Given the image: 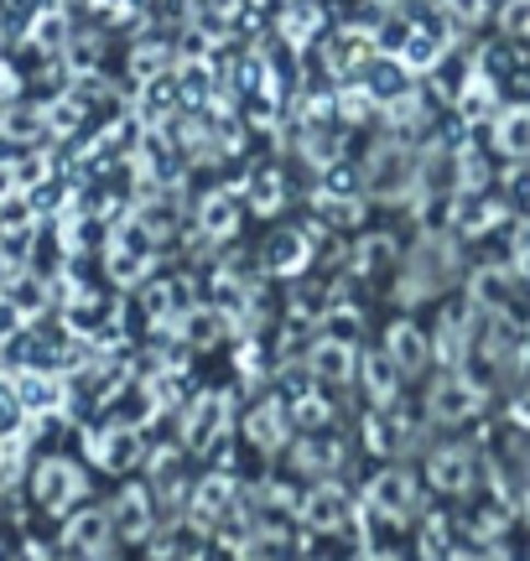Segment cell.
<instances>
[{"instance_id": "39", "label": "cell", "mask_w": 530, "mask_h": 561, "mask_svg": "<svg viewBox=\"0 0 530 561\" xmlns=\"http://www.w3.org/2000/svg\"><path fill=\"white\" fill-rule=\"evenodd\" d=\"M323 301H333V297H327V291H302V297H297V322L323 318V312H327Z\"/></svg>"}, {"instance_id": "24", "label": "cell", "mask_w": 530, "mask_h": 561, "mask_svg": "<svg viewBox=\"0 0 530 561\" xmlns=\"http://www.w3.org/2000/svg\"><path fill=\"white\" fill-rule=\"evenodd\" d=\"M166 68H172V53H166L162 42H141V47H136V53H130V73H136V79H162Z\"/></svg>"}, {"instance_id": "17", "label": "cell", "mask_w": 530, "mask_h": 561, "mask_svg": "<svg viewBox=\"0 0 530 561\" xmlns=\"http://www.w3.org/2000/svg\"><path fill=\"white\" fill-rule=\"evenodd\" d=\"M198 224H204L208 240L234 234V224H240V198H234V193H208L204 208H198Z\"/></svg>"}, {"instance_id": "6", "label": "cell", "mask_w": 530, "mask_h": 561, "mask_svg": "<svg viewBox=\"0 0 530 561\" xmlns=\"http://www.w3.org/2000/svg\"><path fill=\"white\" fill-rule=\"evenodd\" d=\"M411 504H416V483L406 473H375L369 483V510L385 515V520H406Z\"/></svg>"}, {"instance_id": "15", "label": "cell", "mask_w": 530, "mask_h": 561, "mask_svg": "<svg viewBox=\"0 0 530 561\" xmlns=\"http://www.w3.org/2000/svg\"><path fill=\"white\" fill-rule=\"evenodd\" d=\"M385 343H390V364H395L401 375H416V369L427 364V339H422L411 322H395Z\"/></svg>"}, {"instance_id": "26", "label": "cell", "mask_w": 530, "mask_h": 561, "mask_svg": "<svg viewBox=\"0 0 530 561\" xmlns=\"http://www.w3.org/2000/svg\"><path fill=\"white\" fill-rule=\"evenodd\" d=\"M32 240H37V229H32V224H5V234H0V255H5V265H11V271H21V265H26Z\"/></svg>"}, {"instance_id": "36", "label": "cell", "mask_w": 530, "mask_h": 561, "mask_svg": "<svg viewBox=\"0 0 530 561\" xmlns=\"http://www.w3.org/2000/svg\"><path fill=\"white\" fill-rule=\"evenodd\" d=\"M291 421H297V426H307V432H318V426H327V421H333V405L318 401V396H302V401L291 405Z\"/></svg>"}, {"instance_id": "48", "label": "cell", "mask_w": 530, "mask_h": 561, "mask_svg": "<svg viewBox=\"0 0 530 561\" xmlns=\"http://www.w3.org/2000/svg\"><path fill=\"white\" fill-rule=\"evenodd\" d=\"M520 276L530 280V244H526V250H520Z\"/></svg>"}, {"instance_id": "41", "label": "cell", "mask_w": 530, "mask_h": 561, "mask_svg": "<svg viewBox=\"0 0 530 561\" xmlns=\"http://www.w3.org/2000/svg\"><path fill=\"white\" fill-rule=\"evenodd\" d=\"M442 11L458 21H479L484 16V0H442Z\"/></svg>"}, {"instance_id": "27", "label": "cell", "mask_w": 530, "mask_h": 561, "mask_svg": "<svg viewBox=\"0 0 530 561\" xmlns=\"http://www.w3.org/2000/svg\"><path fill=\"white\" fill-rule=\"evenodd\" d=\"M437 53H442V42L431 37V32H416V26H411L406 47H401V68H431Z\"/></svg>"}, {"instance_id": "9", "label": "cell", "mask_w": 530, "mask_h": 561, "mask_svg": "<svg viewBox=\"0 0 530 561\" xmlns=\"http://www.w3.org/2000/svg\"><path fill=\"white\" fill-rule=\"evenodd\" d=\"M307 261H312V240H307L302 229H281L276 240L265 244V265H270L276 276H302Z\"/></svg>"}, {"instance_id": "1", "label": "cell", "mask_w": 530, "mask_h": 561, "mask_svg": "<svg viewBox=\"0 0 530 561\" xmlns=\"http://www.w3.org/2000/svg\"><path fill=\"white\" fill-rule=\"evenodd\" d=\"M365 178H369V193H375V198H401L406 182H416V161H411V151L401 140H380V146L369 151Z\"/></svg>"}, {"instance_id": "46", "label": "cell", "mask_w": 530, "mask_h": 561, "mask_svg": "<svg viewBox=\"0 0 530 561\" xmlns=\"http://www.w3.org/2000/svg\"><path fill=\"white\" fill-rule=\"evenodd\" d=\"M11 187H16V178H11V167H0V198H5Z\"/></svg>"}, {"instance_id": "4", "label": "cell", "mask_w": 530, "mask_h": 561, "mask_svg": "<svg viewBox=\"0 0 530 561\" xmlns=\"http://www.w3.org/2000/svg\"><path fill=\"white\" fill-rule=\"evenodd\" d=\"M89 453H94V462H100V468L125 473L130 462L141 458V432L115 421V426H104V432H94V437H89Z\"/></svg>"}, {"instance_id": "20", "label": "cell", "mask_w": 530, "mask_h": 561, "mask_svg": "<svg viewBox=\"0 0 530 561\" xmlns=\"http://www.w3.org/2000/svg\"><path fill=\"white\" fill-rule=\"evenodd\" d=\"M26 42L37 47V53H62L68 47V16L62 11H37V21H32V32H26Z\"/></svg>"}, {"instance_id": "12", "label": "cell", "mask_w": 530, "mask_h": 561, "mask_svg": "<svg viewBox=\"0 0 530 561\" xmlns=\"http://www.w3.org/2000/svg\"><path fill=\"white\" fill-rule=\"evenodd\" d=\"M302 520L312 530H348V500L338 489H318V494H307Z\"/></svg>"}, {"instance_id": "35", "label": "cell", "mask_w": 530, "mask_h": 561, "mask_svg": "<svg viewBox=\"0 0 530 561\" xmlns=\"http://www.w3.org/2000/svg\"><path fill=\"white\" fill-rule=\"evenodd\" d=\"M395 375H401V369H395V364H390V359H369V364H365L369 396H375V401H380V405H385L390 396H395Z\"/></svg>"}, {"instance_id": "5", "label": "cell", "mask_w": 530, "mask_h": 561, "mask_svg": "<svg viewBox=\"0 0 530 561\" xmlns=\"http://www.w3.org/2000/svg\"><path fill=\"white\" fill-rule=\"evenodd\" d=\"M229 504H234V479H229V473H208V479L198 483V494H193V510H187V515H193L198 530H208V525H219L224 515H234Z\"/></svg>"}, {"instance_id": "38", "label": "cell", "mask_w": 530, "mask_h": 561, "mask_svg": "<svg viewBox=\"0 0 530 561\" xmlns=\"http://www.w3.org/2000/svg\"><path fill=\"white\" fill-rule=\"evenodd\" d=\"M354 333H359V318H354L348 307H333V312H327V339L354 343Z\"/></svg>"}, {"instance_id": "37", "label": "cell", "mask_w": 530, "mask_h": 561, "mask_svg": "<svg viewBox=\"0 0 530 561\" xmlns=\"http://www.w3.org/2000/svg\"><path fill=\"white\" fill-rule=\"evenodd\" d=\"M499 146H505V151H526L530 146V115H505V121H499Z\"/></svg>"}, {"instance_id": "47", "label": "cell", "mask_w": 530, "mask_h": 561, "mask_svg": "<svg viewBox=\"0 0 530 561\" xmlns=\"http://www.w3.org/2000/svg\"><path fill=\"white\" fill-rule=\"evenodd\" d=\"M21 561H47V551H42V546H26V551H21Z\"/></svg>"}, {"instance_id": "44", "label": "cell", "mask_w": 530, "mask_h": 561, "mask_svg": "<svg viewBox=\"0 0 530 561\" xmlns=\"http://www.w3.org/2000/svg\"><path fill=\"white\" fill-rule=\"evenodd\" d=\"M16 89H21V79H16V68H11V62L0 58V104H11V100H16Z\"/></svg>"}, {"instance_id": "14", "label": "cell", "mask_w": 530, "mask_h": 561, "mask_svg": "<svg viewBox=\"0 0 530 561\" xmlns=\"http://www.w3.org/2000/svg\"><path fill=\"white\" fill-rule=\"evenodd\" d=\"M479 411V390L469 380H442L431 390V416L437 421H458V416H473Z\"/></svg>"}, {"instance_id": "43", "label": "cell", "mask_w": 530, "mask_h": 561, "mask_svg": "<svg viewBox=\"0 0 530 561\" xmlns=\"http://www.w3.org/2000/svg\"><path fill=\"white\" fill-rule=\"evenodd\" d=\"M94 11L110 21H125V16H136V0H94Z\"/></svg>"}, {"instance_id": "30", "label": "cell", "mask_w": 530, "mask_h": 561, "mask_svg": "<svg viewBox=\"0 0 530 561\" xmlns=\"http://www.w3.org/2000/svg\"><path fill=\"white\" fill-rule=\"evenodd\" d=\"M375 89H369V83H348L344 94H338V100H333V110H338V115H344V121H365L369 110H375Z\"/></svg>"}, {"instance_id": "2", "label": "cell", "mask_w": 530, "mask_h": 561, "mask_svg": "<svg viewBox=\"0 0 530 561\" xmlns=\"http://www.w3.org/2000/svg\"><path fill=\"white\" fill-rule=\"evenodd\" d=\"M224 421H229V396L224 390H208V396H198L193 401V411H187L183 432H187V447H214V442L224 437Z\"/></svg>"}, {"instance_id": "19", "label": "cell", "mask_w": 530, "mask_h": 561, "mask_svg": "<svg viewBox=\"0 0 530 561\" xmlns=\"http://www.w3.org/2000/svg\"><path fill=\"white\" fill-rule=\"evenodd\" d=\"M115 525L125 530V541H141L146 530H151V500H146L141 489H125L120 500H115Z\"/></svg>"}, {"instance_id": "45", "label": "cell", "mask_w": 530, "mask_h": 561, "mask_svg": "<svg viewBox=\"0 0 530 561\" xmlns=\"http://www.w3.org/2000/svg\"><path fill=\"white\" fill-rule=\"evenodd\" d=\"M240 11V0H204V16H214V21H229Z\"/></svg>"}, {"instance_id": "11", "label": "cell", "mask_w": 530, "mask_h": 561, "mask_svg": "<svg viewBox=\"0 0 530 561\" xmlns=\"http://www.w3.org/2000/svg\"><path fill=\"white\" fill-rule=\"evenodd\" d=\"M5 307H11L21 322L37 318L42 307H47V280L32 276V271H11V280H5Z\"/></svg>"}, {"instance_id": "34", "label": "cell", "mask_w": 530, "mask_h": 561, "mask_svg": "<svg viewBox=\"0 0 530 561\" xmlns=\"http://www.w3.org/2000/svg\"><path fill=\"white\" fill-rule=\"evenodd\" d=\"M318 214H323V224H333V229L359 224V198H333V193H318Z\"/></svg>"}, {"instance_id": "23", "label": "cell", "mask_w": 530, "mask_h": 561, "mask_svg": "<svg viewBox=\"0 0 530 561\" xmlns=\"http://www.w3.org/2000/svg\"><path fill=\"white\" fill-rule=\"evenodd\" d=\"M281 432H286L281 405H261V411L250 416V442L265 447V453H276V447H281Z\"/></svg>"}, {"instance_id": "3", "label": "cell", "mask_w": 530, "mask_h": 561, "mask_svg": "<svg viewBox=\"0 0 530 561\" xmlns=\"http://www.w3.org/2000/svg\"><path fill=\"white\" fill-rule=\"evenodd\" d=\"M79 494H83V473L73 468V462L53 458V462H42V468H37V500H42V510L62 515V510L79 500Z\"/></svg>"}, {"instance_id": "8", "label": "cell", "mask_w": 530, "mask_h": 561, "mask_svg": "<svg viewBox=\"0 0 530 561\" xmlns=\"http://www.w3.org/2000/svg\"><path fill=\"white\" fill-rule=\"evenodd\" d=\"M375 58V32H359V26H338V37L327 42V68L338 73V79H348L359 62Z\"/></svg>"}, {"instance_id": "21", "label": "cell", "mask_w": 530, "mask_h": 561, "mask_svg": "<svg viewBox=\"0 0 530 561\" xmlns=\"http://www.w3.org/2000/svg\"><path fill=\"white\" fill-rule=\"evenodd\" d=\"M323 26V16H318V5L312 0H291L281 11V37L291 42V47H307V37Z\"/></svg>"}, {"instance_id": "7", "label": "cell", "mask_w": 530, "mask_h": 561, "mask_svg": "<svg viewBox=\"0 0 530 561\" xmlns=\"http://www.w3.org/2000/svg\"><path fill=\"white\" fill-rule=\"evenodd\" d=\"M62 546H68V557H73V561H100L104 546H110V515H100V510H83L79 520L68 525Z\"/></svg>"}, {"instance_id": "18", "label": "cell", "mask_w": 530, "mask_h": 561, "mask_svg": "<svg viewBox=\"0 0 530 561\" xmlns=\"http://www.w3.org/2000/svg\"><path fill=\"white\" fill-rule=\"evenodd\" d=\"M16 396H21V405H32V411H58L62 405V380L58 375L32 369V375H21L16 380Z\"/></svg>"}, {"instance_id": "28", "label": "cell", "mask_w": 530, "mask_h": 561, "mask_svg": "<svg viewBox=\"0 0 530 561\" xmlns=\"http://www.w3.org/2000/svg\"><path fill=\"white\" fill-rule=\"evenodd\" d=\"M42 115H47V136H68V130L83 121V104L73 100V94H62V100L42 104Z\"/></svg>"}, {"instance_id": "10", "label": "cell", "mask_w": 530, "mask_h": 561, "mask_svg": "<svg viewBox=\"0 0 530 561\" xmlns=\"http://www.w3.org/2000/svg\"><path fill=\"white\" fill-rule=\"evenodd\" d=\"M0 136L16 140V146H37L47 136V115H42V104H0Z\"/></svg>"}, {"instance_id": "33", "label": "cell", "mask_w": 530, "mask_h": 561, "mask_svg": "<svg viewBox=\"0 0 530 561\" xmlns=\"http://www.w3.org/2000/svg\"><path fill=\"white\" fill-rule=\"evenodd\" d=\"M463 348H469V318H458V312H452V318L442 322V339H437V354H442L448 364H458V359H463Z\"/></svg>"}, {"instance_id": "29", "label": "cell", "mask_w": 530, "mask_h": 561, "mask_svg": "<svg viewBox=\"0 0 530 561\" xmlns=\"http://www.w3.org/2000/svg\"><path fill=\"white\" fill-rule=\"evenodd\" d=\"M395 261V240H385V234H375V240H359V250H354V265L359 271H385V265Z\"/></svg>"}, {"instance_id": "13", "label": "cell", "mask_w": 530, "mask_h": 561, "mask_svg": "<svg viewBox=\"0 0 530 561\" xmlns=\"http://www.w3.org/2000/svg\"><path fill=\"white\" fill-rule=\"evenodd\" d=\"M307 369H312L318 380L344 385L348 375H354V354H348V343L323 339V343H312V354H307Z\"/></svg>"}, {"instance_id": "22", "label": "cell", "mask_w": 530, "mask_h": 561, "mask_svg": "<svg viewBox=\"0 0 530 561\" xmlns=\"http://www.w3.org/2000/svg\"><path fill=\"white\" fill-rule=\"evenodd\" d=\"M177 328H183L187 343H214V339H224V312L219 307H187L183 318H177Z\"/></svg>"}, {"instance_id": "40", "label": "cell", "mask_w": 530, "mask_h": 561, "mask_svg": "<svg viewBox=\"0 0 530 561\" xmlns=\"http://www.w3.org/2000/svg\"><path fill=\"white\" fill-rule=\"evenodd\" d=\"M323 193H333V198H354V178H348L344 167H327V182Z\"/></svg>"}, {"instance_id": "25", "label": "cell", "mask_w": 530, "mask_h": 561, "mask_svg": "<svg viewBox=\"0 0 530 561\" xmlns=\"http://www.w3.org/2000/svg\"><path fill=\"white\" fill-rule=\"evenodd\" d=\"M281 198H286V187H281V178H276L270 167L250 178V208H255V214H276V208H281Z\"/></svg>"}, {"instance_id": "16", "label": "cell", "mask_w": 530, "mask_h": 561, "mask_svg": "<svg viewBox=\"0 0 530 561\" xmlns=\"http://www.w3.org/2000/svg\"><path fill=\"white\" fill-rule=\"evenodd\" d=\"M146 307H151V318H157V322H166V318H183L187 307H193V286H187L183 276L157 280V286L146 291Z\"/></svg>"}, {"instance_id": "32", "label": "cell", "mask_w": 530, "mask_h": 561, "mask_svg": "<svg viewBox=\"0 0 530 561\" xmlns=\"http://www.w3.org/2000/svg\"><path fill=\"white\" fill-rule=\"evenodd\" d=\"M431 479L442 483V489H463L469 483V458L463 453H437L431 458Z\"/></svg>"}, {"instance_id": "42", "label": "cell", "mask_w": 530, "mask_h": 561, "mask_svg": "<svg viewBox=\"0 0 530 561\" xmlns=\"http://www.w3.org/2000/svg\"><path fill=\"white\" fill-rule=\"evenodd\" d=\"M16 405H21L16 380H0V426H11V416H16Z\"/></svg>"}, {"instance_id": "31", "label": "cell", "mask_w": 530, "mask_h": 561, "mask_svg": "<svg viewBox=\"0 0 530 561\" xmlns=\"http://www.w3.org/2000/svg\"><path fill=\"white\" fill-rule=\"evenodd\" d=\"M338 462V442H323V437H312L297 447V468L302 473H323V468H333Z\"/></svg>"}]
</instances>
